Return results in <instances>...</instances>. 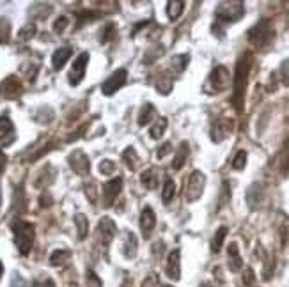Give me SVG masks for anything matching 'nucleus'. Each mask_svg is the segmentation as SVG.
Masks as SVG:
<instances>
[{"instance_id":"46","label":"nucleus","mask_w":289,"mask_h":287,"mask_svg":"<svg viewBox=\"0 0 289 287\" xmlns=\"http://www.w3.org/2000/svg\"><path fill=\"white\" fill-rule=\"evenodd\" d=\"M66 27H68V18H66V16H60V18L57 20L55 23H53V30H55L57 34L62 32V30L66 29Z\"/></svg>"},{"instance_id":"18","label":"nucleus","mask_w":289,"mask_h":287,"mask_svg":"<svg viewBox=\"0 0 289 287\" xmlns=\"http://www.w3.org/2000/svg\"><path fill=\"white\" fill-rule=\"evenodd\" d=\"M137 250H139V241H137L135 234L132 231H126L123 241V255L126 259H133L137 255Z\"/></svg>"},{"instance_id":"4","label":"nucleus","mask_w":289,"mask_h":287,"mask_svg":"<svg viewBox=\"0 0 289 287\" xmlns=\"http://www.w3.org/2000/svg\"><path fill=\"white\" fill-rule=\"evenodd\" d=\"M217 23H233L243 18V2H222L217 8Z\"/></svg>"},{"instance_id":"39","label":"nucleus","mask_w":289,"mask_h":287,"mask_svg":"<svg viewBox=\"0 0 289 287\" xmlns=\"http://www.w3.org/2000/svg\"><path fill=\"white\" fill-rule=\"evenodd\" d=\"M100 18V13H94V11H82L78 13V27L85 25V23L92 22V20Z\"/></svg>"},{"instance_id":"53","label":"nucleus","mask_w":289,"mask_h":287,"mask_svg":"<svg viewBox=\"0 0 289 287\" xmlns=\"http://www.w3.org/2000/svg\"><path fill=\"white\" fill-rule=\"evenodd\" d=\"M2 273H4V266H2V262H0V276H2Z\"/></svg>"},{"instance_id":"44","label":"nucleus","mask_w":289,"mask_h":287,"mask_svg":"<svg viewBox=\"0 0 289 287\" xmlns=\"http://www.w3.org/2000/svg\"><path fill=\"white\" fill-rule=\"evenodd\" d=\"M229 199H231L229 183H227V181H224V183H222V192H220V201H218V204H220V206L227 204V202H229Z\"/></svg>"},{"instance_id":"36","label":"nucleus","mask_w":289,"mask_h":287,"mask_svg":"<svg viewBox=\"0 0 289 287\" xmlns=\"http://www.w3.org/2000/svg\"><path fill=\"white\" fill-rule=\"evenodd\" d=\"M117 36V27H116V23L114 22H110V23H107V27H105V30H103V38H102V43H110L114 38Z\"/></svg>"},{"instance_id":"20","label":"nucleus","mask_w":289,"mask_h":287,"mask_svg":"<svg viewBox=\"0 0 289 287\" xmlns=\"http://www.w3.org/2000/svg\"><path fill=\"white\" fill-rule=\"evenodd\" d=\"M227 255H229V269L233 273L240 271L241 266H243V259H241V254H240V248H238L236 243H231L227 246Z\"/></svg>"},{"instance_id":"45","label":"nucleus","mask_w":289,"mask_h":287,"mask_svg":"<svg viewBox=\"0 0 289 287\" xmlns=\"http://www.w3.org/2000/svg\"><path fill=\"white\" fill-rule=\"evenodd\" d=\"M140 287H160V278H158V275H149V276H146L144 278V282H142V285Z\"/></svg>"},{"instance_id":"1","label":"nucleus","mask_w":289,"mask_h":287,"mask_svg":"<svg viewBox=\"0 0 289 287\" xmlns=\"http://www.w3.org/2000/svg\"><path fill=\"white\" fill-rule=\"evenodd\" d=\"M252 67V53L245 52L236 62V73H234V94H233V105L238 112H243L245 105V92H247L248 83V73Z\"/></svg>"},{"instance_id":"54","label":"nucleus","mask_w":289,"mask_h":287,"mask_svg":"<svg viewBox=\"0 0 289 287\" xmlns=\"http://www.w3.org/2000/svg\"><path fill=\"white\" fill-rule=\"evenodd\" d=\"M123 287H130V282H126V283H124V285Z\"/></svg>"},{"instance_id":"10","label":"nucleus","mask_w":289,"mask_h":287,"mask_svg":"<svg viewBox=\"0 0 289 287\" xmlns=\"http://www.w3.org/2000/svg\"><path fill=\"white\" fill-rule=\"evenodd\" d=\"M68 161H69V167L75 170V174L87 175L90 172V161H89V158H87V154L83 153V151H80V149L73 151V153L69 154Z\"/></svg>"},{"instance_id":"51","label":"nucleus","mask_w":289,"mask_h":287,"mask_svg":"<svg viewBox=\"0 0 289 287\" xmlns=\"http://www.w3.org/2000/svg\"><path fill=\"white\" fill-rule=\"evenodd\" d=\"M6 161H8V158H6V154L0 151V172H4L6 168Z\"/></svg>"},{"instance_id":"19","label":"nucleus","mask_w":289,"mask_h":287,"mask_svg":"<svg viewBox=\"0 0 289 287\" xmlns=\"http://www.w3.org/2000/svg\"><path fill=\"white\" fill-rule=\"evenodd\" d=\"M71 55H73V50L69 48V46H62V48H57L55 52H53V55H52V66H53V69H55V71L62 69L64 64L68 62L69 57H71Z\"/></svg>"},{"instance_id":"22","label":"nucleus","mask_w":289,"mask_h":287,"mask_svg":"<svg viewBox=\"0 0 289 287\" xmlns=\"http://www.w3.org/2000/svg\"><path fill=\"white\" fill-rule=\"evenodd\" d=\"M53 174H55V170H53L52 165H46V167L43 168L41 172H39L38 179L34 181V186H36V188H46V186H50V184H52V181H53Z\"/></svg>"},{"instance_id":"12","label":"nucleus","mask_w":289,"mask_h":287,"mask_svg":"<svg viewBox=\"0 0 289 287\" xmlns=\"http://www.w3.org/2000/svg\"><path fill=\"white\" fill-rule=\"evenodd\" d=\"M0 133L4 135V138H0V147L2 146L6 147L15 142V138H16L15 126H13V121L9 119L8 114H2V116H0Z\"/></svg>"},{"instance_id":"3","label":"nucleus","mask_w":289,"mask_h":287,"mask_svg":"<svg viewBox=\"0 0 289 287\" xmlns=\"http://www.w3.org/2000/svg\"><path fill=\"white\" fill-rule=\"evenodd\" d=\"M275 38V30L270 20L263 18L255 23L250 30H248V41L255 46V48H264L268 46Z\"/></svg>"},{"instance_id":"2","label":"nucleus","mask_w":289,"mask_h":287,"mask_svg":"<svg viewBox=\"0 0 289 287\" xmlns=\"http://www.w3.org/2000/svg\"><path fill=\"white\" fill-rule=\"evenodd\" d=\"M11 229L15 232V243L16 248L22 255H29V252L32 250L34 245V238H36V229L32 224L25 220H15L11 224Z\"/></svg>"},{"instance_id":"37","label":"nucleus","mask_w":289,"mask_h":287,"mask_svg":"<svg viewBox=\"0 0 289 287\" xmlns=\"http://www.w3.org/2000/svg\"><path fill=\"white\" fill-rule=\"evenodd\" d=\"M278 75H280V82L284 87H289V59L282 60L280 69H278Z\"/></svg>"},{"instance_id":"34","label":"nucleus","mask_w":289,"mask_h":287,"mask_svg":"<svg viewBox=\"0 0 289 287\" xmlns=\"http://www.w3.org/2000/svg\"><path fill=\"white\" fill-rule=\"evenodd\" d=\"M174 195H176V183H174L172 179H167L165 184H163V192H162L163 204H169V202L174 199Z\"/></svg>"},{"instance_id":"23","label":"nucleus","mask_w":289,"mask_h":287,"mask_svg":"<svg viewBox=\"0 0 289 287\" xmlns=\"http://www.w3.org/2000/svg\"><path fill=\"white\" fill-rule=\"evenodd\" d=\"M154 119H156V109H154L151 103H146L142 109H140L139 124H140V126H147V124H151Z\"/></svg>"},{"instance_id":"6","label":"nucleus","mask_w":289,"mask_h":287,"mask_svg":"<svg viewBox=\"0 0 289 287\" xmlns=\"http://www.w3.org/2000/svg\"><path fill=\"white\" fill-rule=\"evenodd\" d=\"M126 76H128V71L124 69V67L114 71L112 75L105 80V83H103V87H102L103 94H105V96H112V94H116L117 90L126 83Z\"/></svg>"},{"instance_id":"47","label":"nucleus","mask_w":289,"mask_h":287,"mask_svg":"<svg viewBox=\"0 0 289 287\" xmlns=\"http://www.w3.org/2000/svg\"><path fill=\"white\" fill-rule=\"evenodd\" d=\"M83 188H85V195L89 197V201L90 202H96V184H94V183H87Z\"/></svg>"},{"instance_id":"8","label":"nucleus","mask_w":289,"mask_h":287,"mask_svg":"<svg viewBox=\"0 0 289 287\" xmlns=\"http://www.w3.org/2000/svg\"><path fill=\"white\" fill-rule=\"evenodd\" d=\"M208 82H210L211 92H220V90H224L227 87V83H229V71H227V67L217 66L211 71Z\"/></svg>"},{"instance_id":"41","label":"nucleus","mask_w":289,"mask_h":287,"mask_svg":"<svg viewBox=\"0 0 289 287\" xmlns=\"http://www.w3.org/2000/svg\"><path fill=\"white\" fill-rule=\"evenodd\" d=\"M34 34H36V25L29 23V25L23 27V29L20 30V36H18V38L22 39V41H29V39L34 38Z\"/></svg>"},{"instance_id":"15","label":"nucleus","mask_w":289,"mask_h":287,"mask_svg":"<svg viewBox=\"0 0 289 287\" xmlns=\"http://www.w3.org/2000/svg\"><path fill=\"white\" fill-rule=\"evenodd\" d=\"M181 254L179 250H172L167 257V266H165V271H167V276L172 280H179L181 278Z\"/></svg>"},{"instance_id":"48","label":"nucleus","mask_w":289,"mask_h":287,"mask_svg":"<svg viewBox=\"0 0 289 287\" xmlns=\"http://www.w3.org/2000/svg\"><path fill=\"white\" fill-rule=\"evenodd\" d=\"M254 280H255V276H254L252 268H247V269H245V275H243V283H245V285H252V283H254Z\"/></svg>"},{"instance_id":"33","label":"nucleus","mask_w":289,"mask_h":287,"mask_svg":"<svg viewBox=\"0 0 289 287\" xmlns=\"http://www.w3.org/2000/svg\"><path fill=\"white\" fill-rule=\"evenodd\" d=\"M123 161L126 163V167L130 168V170H135L137 165H139V156H137L135 149L133 147H128L126 151L123 153Z\"/></svg>"},{"instance_id":"43","label":"nucleus","mask_w":289,"mask_h":287,"mask_svg":"<svg viewBox=\"0 0 289 287\" xmlns=\"http://www.w3.org/2000/svg\"><path fill=\"white\" fill-rule=\"evenodd\" d=\"M100 172L105 175H110L116 172V163H114L112 160H103L102 163H100Z\"/></svg>"},{"instance_id":"26","label":"nucleus","mask_w":289,"mask_h":287,"mask_svg":"<svg viewBox=\"0 0 289 287\" xmlns=\"http://www.w3.org/2000/svg\"><path fill=\"white\" fill-rule=\"evenodd\" d=\"M227 236V227L226 225H222V227H218V231L215 232V238L211 239V252L213 254H218L222 248V245H224V239H226Z\"/></svg>"},{"instance_id":"38","label":"nucleus","mask_w":289,"mask_h":287,"mask_svg":"<svg viewBox=\"0 0 289 287\" xmlns=\"http://www.w3.org/2000/svg\"><path fill=\"white\" fill-rule=\"evenodd\" d=\"M245 165H247V153L245 151H238L233 160V168L234 170H243Z\"/></svg>"},{"instance_id":"42","label":"nucleus","mask_w":289,"mask_h":287,"mask_svg":"<svg viewBox=\"0 0 289 287\" xmlns=\"http://www.w3.org/2000/svg\"><path fill=\"white\" fill-rule=\"evenodd\" d=\"M163 46H156V50H149V52L146 53V57H144V64H151L153 60H156L158 57L163 55Z\"/></svg>"},{"instance_id":"17","label":"nucleus","mask_w":289,"mask_h":287,"mask_svg":"<svg viewBox=\"0 0 289 287\" xmlns=\"http://www.w3.org/2000/svg\"><path fill=\"white\" fill-rule=\"evenodd\" d=\"M247 202L250 208H259L264 202V186L261 183H254L247 192Z\"/></svg>"},{"instance_id":"5","label":"nucleus","mask_w":289,"mask_h":287,"mask_svg":"<svg viewBox=\"0 0 289 287\" xmlns=\"http://www.w3.org/2000/svg\"><path fill=\"white\" fill-rule=\"evenodd\" d=\"M204 186H206V175L201 170H194L190 174L186 181V190H184V195H186L188 202H196L201 199L204 192Z\"/></svg>"},{"instance_id":"25","label":"nucleus","mask_w":289,"mask_h":287,"mask_svg":"<svg viewBox=\"0 0 289 287\" xmlns=\"http://www.w3.org/2000/svg\"><path fill=\"white\" fill-rule=\"evenodd\" d=\"M69 257H71V252H69V250H64V248L55 250V252H52V255H50V264L62 266L69 261Z\"/></svg>"},{"instance_id":"40","label":"nucleus","mask_w":289,"mask_h":287,"mask_svg":"<svg viewBox=\"0 0 289 287\" xmlns=\"http://www.w3.org/2000/svg\"><path fill=\"white\" fill-rule=\"evenodd\" d=\"M85 280H87V287H103L102 278H100V276L96 275V273H94L92 269H87Z\"/></svg>"},{"instance_id":"21","label":"nucleus","mask_w":289,"mask_h":287,"mask_svg":"<svg viewBox=\"0 0 289 287\" xmlns=\"http://www.w3.org/2000/svg\"><path fill=\"white\" fill-rule=\"evenodd\" d=\"M172 85H174V76L170 73H160L154 80V87L160 94H169L172 90Z\"/></svg>"},{"instance_id":"13","label":"nucleus","mask_w":289,"mask_h":287,"mask_svg":"<svg viewBox=\"0 0 289 287\" xmlns=\"http://www.w3.org/2000/svg\"><path fill=\"white\" fill-rule=\"evenodd\" d=\"M103 188H105V190H103V194H105V206L109 208V206L114 204V201L119 197L121 190H123V177L110 179L109 183H105Z\"/></svg>"},{"instance_id":"7","label":"nucleus","mask_w":289,"mask_h":287,"mask_svg":"<svg viewBox=\"0 0 289 287\" xmlns=\"http://www.w3.org/2000/svg\"><path fill=\"white\" fill-rule=\"evenodd\" d=\"M87 62H89V53L83 52L76 57V60L73 62V67L69 71L68 80H69V85H78L80 82L83 80L85 76V69H87Z\"/></svg>"},{"instance_id":"50","label":"nucleus","mask_w":289,"mask_h":287,"mask_svg":"<svg viewBox=\"0 0 289 287\" xmlns=\"http://www.w3.org/2000/svg\"><path fill=\"white\" fill-rule=\"evenodd\" d=\"M50 204H52V199H50V195H43V197H41V206H43V208H48Z\"/></svg>"},{"instance_id":"35","label":"nucleus","mask_w":289,"mask_h":287,"mask_svg":"<svg viewBox=\"0 0 289 287\" xmlns=\"http://www.w3.org/2000/svg\"><path fill=\"white\" fill-rule=\"evenodd\" d=\"M9 36H11V23L8 18H0V45L8 43Z\"/></svg>"},{"instance_id":"29","label":"nucleus","mask_w":289,"mask_h":287,"mask_svg":"<svg viewBox=\"0 0 289 287\" xmlns=\"http://www.w3.org/2000/svg\"><path fill=\"white\" fill-rule=\"evenodd\" d=\"M188 60H190V57H188V55H176V57H172V59H170V69H172L176 75H179V73H183V71L186 69Z\"/></svg>"},{"instance_id":"49","label":"nucleus","mask_w":289,"mask_h":287,"mask_svg":"<svg viewBox=\"0 0 289 287\" xmlns=\"http://www.w3.org/2000/svg\"><path fill=\"white\" fill-rule=\"evenodd\" d=\"M170 151H172V144H170V142H165V144H163V146H160V149H158V158L167 156Z\"/></svg>"},{"instance_id":"32","label":"nucleus","mask_w":289,"mask_h":287,"mask_svg":"<svg viewBox=\"0 0 289 287\" xmlns=\"http://www.w3.org/2000/svg\"><path fill=\"white\" fill-rule=\"evenodd\" d=\"M167 119L165 117H160V119L156 121V124H153L151 126V130H149V135H151V138H154V140H158V138H162V135L165 133V130H167Z\"/></svg>"},{"instance_id":"9","label":"nucleus","mask_w":289,"mask_h":287,"mask_svg":"<svg viewBox=\"0 0 289 287\" xmlns=\"http://www.w3.org/2000/svg\"><path fill=\"white\" fill-rule=\"evenodd\" d=\"M233 130H234V121L227 119V117H222V119H218L217 123L213 124V128H211V140L217 142V144L222 140H226V138L233 133Z\"/></svg>"},{"instance_id":"31","label":"nucleus","mask_w":289,"mask_h":287,"mask_svg":"<svg viewBox=\"0 0 289 287\" xmlns=\"http://www.w3.org/2000/svg\"><path fill=\"white\" fill-rule=\"evenodd\" d=\"M278 163H280V172L284 175L289 174V138L284 142L280 151V156H278Z\"/></svg>"},{"instance_id":"16","label":"nucleus","mask_w":289,"mask_h":287,"mask_svg":"<svg viewBox=\"0 0 289 287\" xmlns=\"http://www.w3.org/2000/svg\"><path fill=\"white\" fill-rule=\"evenodd\" d=\"M140 227H142V232L146 238H149L151 231L156 227V215H154L153 208L146 206L142 209V215H140Z\"/></svg>"},{"instance_id":"24","label":"nucleus","mask_w":289,"mask_h":287,"mask_svg":"<svg viewBox=\"0 0 289 287\" xmlns=\"http://www.w3.org/2000/svg\"><path fill=\"white\" fill-rule=\"evenodd\" d=\"M188 154H190V147H188L186 142H183V144L179 146V151H177L176 158H174V163H172L174 170H179V168H183V165L186 163Z\"/></svg>"},{"instance_id":"28","label":"nucleus","mask_w":289,"mask_h":287,"mask_svg":"<svg viewBox=\"0 0 289 287\" xmlns=\"http://www.w3.org/2000/svg\"><path fill=\"white\" fill-rule=\"evenodd\" d=\"M140 181H142V184L147 188V190H154V188L158 186L156 172H154L153 168H147V170H144L142 175H140Z\"/></svg>"},{"instance_id":"52","label":"nucleus","mask_w":289,"mask_h":287,"mask_svg":"<svg viewBox=\"0 0 289 287\" xmlns=\"http://www.w3.org/2000/svg\"><path fill=\"white\" fill-rule=\"evenodd\" d=\"M41 287H57V285H55V282H53L52 278H48V280H45V282H43Z\"/></svg>"},{"instance_id":"14","label":"nucleus","mask_w":289,"mask_h":287,"mask_svg":"<svg viewBox=\"0 0 289 287\" xmlns=\"http://www.w3.org/2000/svg\"><path fill=\"white\" fill-rule=\"evenodd\" d=\"M0 94L4 98H8V100L18 98L20 94H22V83H20V80L16 78V76L6 78L4 82H2V85H0Z\"/></svg>"},{"instance_id":"30","label":"nucleus","mask_w":289,"mask_h":287,"mask_svg":"<svg viewBox=\"0 0 289 287\" xmlns=\"http://www.w3.org/2000/svg\"><path fill=\"white\" fill-rule=\"evenodd\" d=\"M75 224H76V231H78V239L83 241L89 234V222H87L85 215H76L75 217Z\"/></svg>"},{"instance_id":"27","label":"nucleus","mask_w":289,"mask_h":287,"mask_svg":"<svg viewBox=\"0 0 289 287\" xmlns=\"http://www.w3.org/2000/svg\"><path fill=\"white\" fill-rule=\"evenodd\" d=\"M183 11H184V2H176V0L167 2V16H169L170 22H176Z\"/></svg>"},{"instance_id":"11","label":"nucleus","mask_w":289,"mask_h":287,"mask_svg":"<svg viewBox=\"0 0 289 287\" xmlns=\"http://www.w3.org/2000/svg\"><path fill=\"white\" fill-rule=\"evenodd\" d=\"M96 232H98V239L100 243H102V246H107L114 239V236H116V224H114V220H110L109 217L102 218Z\"/></svg>"}]
</instances>
